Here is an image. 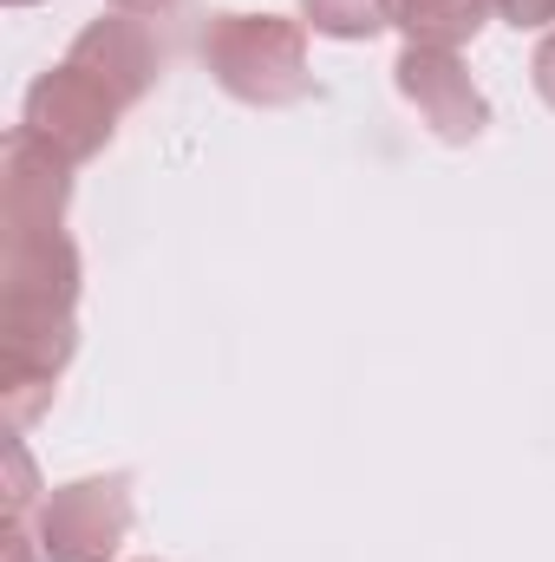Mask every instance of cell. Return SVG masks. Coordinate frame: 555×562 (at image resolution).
<instances>
[{"instance_id": "1", "label": "cell", "mask_w": 555, "mask_h": 562, "mask_svg": "<svg viewBox=\"0 0 555 562\" xmlns=\"http://www.w3.org/2000/svg\"><path fill=\"white\" fill-rule=\"evenodd\" d=\"M79 243L66 229L0 236V406L33 425L79 353Z\"/></svg>"}, {"instance_id": "2", "label": "cell", "mask_w": 555, "mask_h": 562, "mask_svg": "<svg viewBox=\"0 0 555 562\" xmlns=\"http://www.w3.org/2000/svg\"><path fill=\"white\" fill-rule=\"evenodd\" d=\"M203 66L216 72V86L242 105H301L314 92L307 72V20H281V13H216L203 33Z\"/></svg>"}, {"instance_id": "3", "label": "cell", "mask_w": 555, "mask_h": 562, "mask_svg": "<svg viewBox=\"0 0 555 562\" xmlns=\"http://www.w3.org/2000/svg\"><path fill=\"white\" fill-rule=\"evenodd\" d=\"M39 557L46 562H112L132 537V477H72L39 504Z\"/></svg>"}, {"instance_id": "4", "label": "cell", "mask_w": 555, "mask_h": 562, "mask_svg": "<svg viewBox=\"0 0 555 562\" xmlns=\"http://www.w3.org/2000/svg\"><path fill=\"white\" fill-rule=\"evenodd\" d=\"M66 203H72V157L53 150L39 132L13 125L0 150V236L66 229Z\"/></svg>"}, {"instance_id": "5", "label": "cell", "mask_w": 555, "mask_h": 562, "mask_svg": "<svg viewBox=\"0 0 555 562\" xmlns=\"http://www.w3.org/2000/svg\"><path fill=\"white\" fill-rule=\"evenodd\" d=\"M20 125L26 132H39V138L53 144V150H66L72 164H92L112 132H118V105L79 72V66H53V72H39L33 86H26V112H20Z\"/></svg>"}, {"instance_id": "6", "label": "cell", "mask_w": 555, "mask_h": 562, "mask_svg": "<svg viewBox=\"0 0 555 562\" xmlns=\"http://www.w3.org/2000/svg\"><path fill=\"white\" fill-rule=\"evenodd\" d=\"M393 79H399L406 105H412V112L444 144L484 138L490 105H484V92H477V79L464 72V59H457V53H444V46H406V53H399V66H393Z\"/></svg>"}, {"instance_id": "7", "label": "cell", "mask_w": 555, "mask_h": 562, "mask_svg": "<svg viewBox=\"0 0 555 562\" xmlns=\"http://www.w3.org/2000/svg\"><path fill=\"white\" fill-rule=\"evenodd\" d=\"M66 66H79L118 112H132L144 92L157 86V72H163V46L150 40V26H144L138 13H112V20H92L72 40Z\"/></svg>"}, {"instance_id": "8", "label": "cell", "mask_w": 555, "mask_h": 562, "mask_svg": "<svg viewBox=\"0 0 555 562\" xmlns=\"http://www.w3.org/2000/svg\"><path fill=\"white\" fill-rule=\"evenodd\" d=\"M490 0H393V26L406 33V46H471L490 26Z\"/></svg>"}, {"instance_id": "9", "label": "cell", "mask_w": 555, "mask_h": 562, "mask_svg": "<svg viewBox=\"0 0 555 562\" xmlns=\"http://www.w3.org/2000/svg\"><path fill=\"white\" fill-rule=\"evenodd\" d=\"M301 20L327 40H373L393 26V0H301Z\"/></svg>"}, {"instance_id": "10", "label": "cell", "mask_w": 555, "mask_h": 562, "mask_svg": "<svg viewBox=\"0 0 555 562\" xmlns=\"http://www.w3.org/2000/svg\"><path fill=\"white\" fill-rule=\"evenodd\" d=\"M497 7V20H510V26H550L555 20V0H490Z\"/></svg>"}, {"instance_id": "11", "label": "cell", "mask_w": 555, "mask_h": 562, "mask_svg": "<svg viewBox=\"0 0 555 562\" xmlns=\"http://www.w3.org/2000/svg\"><path fill=\"white\" fill-rule=\"evenodd\" d=\"M7 458H13V491H7V517H26V504H33V464H26V451H20V445H13Z\"/></svg>"}, {"instance_id": "12", "label": "cell", "mask_w": 555, "mask_h": 562, "mask_svg": "<svg viewBox=\"0 0 555 562\" xmlns=\"http://www.w3.org/2000/svg\"><path fill=\"white\" fill-rule=\"evenodd\" d=\"M530 72H536V92H543V105L555 112V33L536 46V59H530Z\"/></svg>"}, {"instance_id": "13", "label": "cell", "mask_w": 555, "mask_h": 562, "mask_svg": "<svg viewBox=\"0 0 555 562\" xmlns=\"http://www.w3.org/2000/svg\"><path fill=\"white\" fill-rule=\"evenodd\" d=\"M33 543L39 537H26V517H7V562H46Z\"/></svg>"}, {"instance_id": "14", "label": "cell", "mask_w": 555, "mask_h": 562, "mask_svg": "<svg viewBox=\"0 0 555 562\" xmlns=\"http://www.w3.org/2000/svg\"><path fill=\"white\" fill-rule=\"evenodd\" d=\"M118 13H138V20H150V13H170L177 0H112Z\"/></svg>"}, {"instance_id": "15", "label": "cell", "mask_w": 555, "mask_h": 562, "mask_svg": "<svg viewBox=\"0 0 555 562\" xmlns=\"http://www.w3.org/2000/svg\"><path fill=\"white\" fill-rule=\"evenodd\" d=\"M7 7H33V0H7Z\"/></svg>"}]
</instances>
